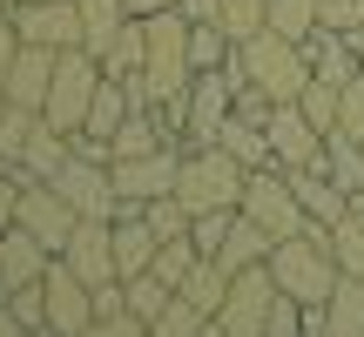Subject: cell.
Segmentation results:
<instances>
[{
    "instance_id": "1",
    "label": "cell",
    "mask_w": 364,
    "mask_h": 337,
    "mask_svg": "<svg viewBox=\"0 0 364 337\" xmlns=\"http://www.w3.org/2000/svg\"><path fill=\"white\" fill-rule=\"evenodd\" d=\"M270 277L277 290H290L297 304H324L331 290H338V250H331V230L324 223H304L297 236H284V243L270 250Z\"/></svg>"
},
{
    "instance_id": "2",
    "label": "cell",
    "mask_w": 364,
    "mask_h": 337,
    "mask_svg": "<svg viewBox=\"0 0 364 337\" xmlns=\"http://www.w3.org/2000/svg\"><path fill=\"white\" fill-rule=\"evenodd\" d=\"M236 68H243V81L263 88L270 102H297V95L311 88V48H304V41H284L277 27L236 41Z\"/></svg>"
},
{
    "instance_id": "3",
    "label": "cell",
    "mask_w": 364,
    "mask_h": 337,
    "mask_svg": "<svg viewBox=\"0 0 364 337\" xmlns=\"http://www.w3.org/2000/svg\"><path fill=\"white\" fill-rule=\"evenodd\" d=\"M243 182L250 168L230 156L223 142L209 149H182V176H176V196L189 216H203V209H243Z\"/></svg>"
},
{
    "instance_id": "4",
    "label": "cell",
    "mask_w": 364,
    "mask_h": 337,
    "mask_svg": "<svg viewBox=\"0 0 364 337\" xmlns=\"http://www.w3.org/2000/svg\"><path fill=\"white\" fill-rule=\"evenodd\" d=\"M102 81H108L102 54H88V48H61V61H54V88H48V108H41V115H48L61 135H81V129H88L95 95H102Z\"/></svg>"
},
{
    "instance_id": "5",
    "label": "cell",
    "mask_w": 364,
    "mask_h": 337,
    "mask_svg": "<svg viewBox=\"0 0 364 337\" xmlns=\"http://www.w3.org/2000/svg\"><path fill=\"white\" fill-rule=\"evenodd\" d=\"M142 81L156 102H169L196 81V61H189V21H182V7H162L149 14V61H142Z\"/></svg>"
},
{
    "instance_id": "6",
    "label": "cell",
    "mask_w": 364,
    "mask_h": 337,
    "mask_svg": "<svg viewBox=\"0 0 364 337\" xmlns=\"http://www.w3.org/2000/svg\"><path fill=\"white\" fill-rule=\"evenodd\" d=\"M243 216H257L277 243L297 236L304 223H311V216H304V203H297V189H290V168H277V162L250 168V182H243Z\"/></svg>"
},
{
    "instance_id": "7",
    "label": "cell",
    "mask_w": 364,
    "mask_h": 337,
    "mask_svg": "<svg viewBox=\"0 0 364 337\" xmlns=\"http://www.w3.org/2000/svg\"><path fill=\"white\" fill-rule=\"evenodd\" d=\"M270 311H277V277H270V263H257V270L230 277V297H223L216 324L230 337H270Z\"/></svg>"
},
{
    "instance_id": "8",
    "label": "cell",
    "mask_w": 364,
    "mask_h": 337,
    "mask_svg": "<svg viewBox=\"0 0 364 337\" xmlns=\"http://www.w3.org/2000/svg\"><path fill=\"white\" fill-rule=\"evenodd\" d=\"M263 135H270L277 168H317V162H324V142H331V135L317 129V122L304 115L297 102H270V115H263Z\"/></svg>"
},
{
    "instance_id": "9",
    "label": "cell",
    "mask_w": 364,
    "mask_h": 337,
    "mask_svg": "<svg viewBox=\"0 0 364 337\" xmlns=\"http://www.w3.org/2000/svg\"><path fill=\"white\" fill-rule=\"evenodd\" d=\"M41 290H48V337H81V331L95 324V284H81L61 257L48 263Z\"/></svg>"
},
{
    "instance_id": "10",
    "label": "cell",
    "mask_w": 364,
    "mask_h": 337,
    "mask_svg": "<svg viewBox=\"0 0 364 337\" xmlns=\"http://www.w3.org/2000/svg\"><path fill=\"white\" fill-rule=\"evenodd\" d=\"M21 230H34L41 243L61 257L68 243H75V230H81V216H75V203H68L54 182H21Z\"/></svg>"
},
{
    "instance_id": "11",
    "label": "cell",
    "mask_w": 364,
    "mask_h": 337,
    "mask_svg": "<svg viewBox=\"0 0 364 337\" xmlns=\"http://www.w3.org/2000/svg\"><path fill=\"white\" fill-rule=\"evenodd\" d=\"M14 27H21V41L27 48H81V7L75 0H21V7H14Z\"/></svg>"
},
{
    "instance_id": "12",
    "label": "cell",
    "mask_w": 364,
    "mask_h": 337,
    "mask_svg": "<svg viewBox=\"0 0 364 337\" xmlns=\"http://www.w3.org/2000/svg\"><path fill=\"white\" fill-rule=\"evenodd\" d=\"M61 263L81 284H115V223L108 216H81V230H75V243L61 250Z\"/></svg>"
},
{
    "instance_id": "13",
    "label": "cell",
    "mask_w": 364,
    "mask_h": 337,
    "mask_svg": "<svg viewBox=\"0 0 364 337\" xmlns=\"http://www.w3.org/2000/svg\"><path fill=\"white\" fill-rule=\"evenodd\" d=\"M176 176H182V149H156V156H129V162H115V189H122V203H156V196H176Z\"/></svg>"
},
{
    "instance_id": "14",
    "label": "cell",
    "mask_w": 364,
    "mask_h": 337,
    "mask_svg": "<svg viewBox=\"0 0 364 337\" xmlns=\"http://www.w3.org/2000/svg\"><path fill=\"white\" fill-rule=\"evenodd\" d=\"M54 61H61L54 48H27V41H21V54H14V68L0 75V88H7V102H21V108H48V88H54Z\"/></svg>"
},
{
    "instance_id": "15",
    "label": "cell",
    "mask_w": 364,
    "mask_h": 337,
    "mask_svg": "<svg viewBox=\"0 0 364 337\" xmlns=\"http://www.w3.org/2000/svg\"><path fill=\"white\" fill-rule=\"evenodd\" d=\"M48 263H54V250L41 243L34 230H21V223H14V230H0V277H7L14 290H21V284H41V277H48Z\"/></svg>"
},
{
    "instance_id": "16",
    "label": "cell",
    "mask_w": 364,
    "mask_h": 337,
    "mask_svg": "<svg viewBox=\"0 0 364 337\" xmlns=\"http://www.w3.org/2000/svg\"><path fill=\"white\" fill-rule=\"evenodd\" d=\"M290 189H297V203H304V216L311 223H338V216H351V196L338 189V182H331V168L317 162V168H290Z\"/></svg>"
},
{
    "instance_id": "17",
    "label": "cell",
    "mask_w": 364,
    "mask_h": 337,
    "mask_svg": "<svg viewBox=\"0 0 364 337\" xmlns=\"http://www.w3.org/2000/svg\"><path fill=\"white\" fill-rule=\"evenodd\" d=\"M270 250H277V236L263 230L257 216H243V209H236V223H230V236H223V250H216V263L223 270H257V263H270Z\"/></svg>"
},
{
    "instance_id": "18",
    "label": "cell",
    "mask_w": 364,
    "mask_h": 337,
    "mask_svg": "<svg viewBox=\"0 0 364 337\" xmlns=\"http://www.w3.org/2000/svg\"><path fill=\"white\" fill-rule=\"evenodd\" d=\"M68 156H75V135H61L48 115H41V129L27 135V149H21V176L27 182H54L68 168Z\"/></svg>"
},
{
    "instance_id": "19",
    "label": "cell",
    "mask_w": 364,
    "mask_h": 337,
    "mask_svg": "<svg viewBox=\"0 0 364 337\" xmlns=\"http://www.w3.org/2000/svg\"><path fill=\"white\" fill-rule=\"evenodd\" d=\"M156 149H182L169 135V122L156 115V108H135L129 122H122V135L108 142V162H129V156H156Z\"/></svg>"
},
{
    "instance_id": "20",
    "label": "cell",
    "mask_w": 364,
    "mask_h": 337,
    "mask_svg": "<svg viewBox=\"0 0 364 337\" xmlns=\"http://www.w3.org/2000/svg\"><path fill=\"white\" fill-rule=\"evenodd\" d=\"M304 48H311V75H317V81H331V88H344V81H358V75H364V54H358L344 34H324V27H317Z\"/></svg>"
},
{
    "instance_id": "21",
    "label": "cell",
    "mask_w": 364,
    "mask_h": 337,
    "mask_svg": "<svg viewBox=\"0 0 364 337\" xmlns=\"http://www.w3.org/2000/svg\"><path fill=\"white\" fill-rule=\"evenodd\" d=\"M142 61H149V21L129 14L115 27V41L102 48V68H108V81H129V75H142Z\"/></svg>"
},
{
    "instance_id": "22",
    "label": "cell",
    "mask_w": 364,
    "mask_h": 337,
    "mask_svg": "<svg viewBox=\"0 0 364 337\" xmlns=\"http://www.w3.org/2000/svg\"><path fill=\"white\" fill-rule=\"evenodd\" d=\"M324 337H364V284L338 277V290L324 297Z\"/></svg>"
},
{
    "instance_id": "23",
    "label": "cell",
    "mask_w": 364,
    "mask_h": 337,
    "mask_svg": "<svg viewBox=\"0 0 364 337\" xmlns=\"http://www.w3.org/2000/svg\"><path fill=\"white\" fill-rule=\"evenodd\" d=\"M216 142L230 149V156L243 162V168H263V162H277V156H270V135H263V122H257V115H230Z\"/></svg>"
},
{
    "instance_id": "24",
    "label": "cell",
    "mask_w": 364,
    "mask_h": 337,
    "mask_svg": "<svg viewBox=\"0 0 364 337\" xmlns=\"http://www.w3.org/2000/svg\"><path fill=\"white\" fill-rule=\"evenodd\" d=\"M324 168H331V182H338L351 203H364V142L331 135V142H324Z\"/></svg>"
},
{
    "instance_id": "25",
    "label": "cell",
    "mask_w": 364,
    "mask_h": 337,
    "mask_svg": "<svg viewBox=\"0 0 364 337\" xmlns=\"http://www.w3.org/2000/svg\"><path fill=\"white\" fill-rule=\"evenodd\" d=\"M182 297H189L196 311H209V317H216V311H223V297H230V270H223L216 257H196V270L182 277Z\"/></svg>"
},
{
    "instance_id": "26",
    "label": "cell",
    "mask_w": 364,
    "mask_h": 337,
    "mask_svg": "<svg viewBox=\"0 0 364 337\" xmlns=\"http://www.w3.org/2000/svg\"><path fill=\"white\" fill-rule=\"evenodd\" d=\"M75 7H81V34H88L81 48L88 54H102L108 41H115V27L129 21V0H75Z\"/></svg>"
},
{
    "instance_id": "27",
    "label": "cell",
    "mask_w": 364,
    "mask_h": 337,
    "mask_svg": "<svg viewBox=\"0 0 364 337\" xmlns=\"http://www.w3.org/2000/svg\"><path fill=\"white\" fill-rule=\"evenodd\" d=\"M331 250H338V270L364 284V203H351V216L331 223Z\"/></svg>"
},
{
    "instance_id": "28",
    "label": "cell",
    "mask_w": 364,
    "mask_h": 337,
    "mask_svg": "<svg viewBox=\"0 0 364 337\" xmlns=\"http://www.w3.org/2000/svg\"><path fill=\"white\" fill-rule=\"evenodd\" d=\"M34 129H41V108L7 102V115H0V168H21V149H27Z\"/></svg>"
},
{
    "instance_id": "29",
    "label": "cell",
    "mask_w": 364,
    "mask_h": 337,
    "mask_svg": "<svg viewBox=\"0 0 364 337\" xmlns=\"http://www.w3.org/2000/svg\"><path fill=\"white\" fill-rule=\"evenodd\" d=\"M129 284V311L142 317V324H156L162 311H169V297H176V284H162L156 270H142V277H122Z\"/></svg>"
},
{
    "instance_id": "30",
    "label": "cell",
    "mask_w": 364,
    "mask_h": 337,
    "mask_svg": "<svg viewBox=\"0 0 364 337\" xmlns=\"http://www.w3.org/2000/svg\"><path fill=\"white\" fill-rule=\"evenodd\" d=\"M203 324H209V311H196V304L176 290V297H169V311L149 324V337H203Z\"/></svg>"
},
{
    "instance_id": "31",
    "label": "cell",
    "mask_w": 364,
    "mask_h": 337,
    "mask_svg": "<svg viewBox=\"0 0 364 337\" xmlns=\"http://www.w3.org/2000/svg\"><path fill=\"white\" fill-rule=\"evenodd\" d=\"M270 27L284 41H311L317 34V0H270Z\"/></svg>"
},
{
    "instance_id": "32",
    "label": "cell",
    "mask_w": 364,
    "mask_h": 337,
    "mask_svg": "<svg viewBox=\"0 0 364 337\" xmlns=\"http://www.w3.org/2000/svg\"><path fill=\"white\" fill-rule=\"evenodd\" d=\"M196 257H203V250H196L189 236H162V250H156V277H162V284H176V290H182V277L196 270Z\"/></svg>"
},
{
    "instance_id": "33",
    "label": "cell",
    "mask_w": 364,
    "mask_h": 337,
    "mask_svg": "<svg viewBox=\"0 0 364 337\" xmlns=\"http://www.w3.org/2000/svg\"><path fill=\"white\" fill-rule=\"evenodd\" d=\"M223 27H230V41H250L270 27V0H223Z\"/></svg>"
},
{
    "instance_id": "34",
    "label": "cell",
    "mask_w": 364,
    "mask_h": 337,
    "mask_svg": "<svg viewBox=\"0 0 364 337\" xmlns=\"http://www.w3.org/2000/svg\"><path fill=\"white\" fill-rule=\"evenodd\" d=\"M338 102H344V88H331V81H317V75H311V88L297 95V108H304V115H311L324 135L338 129Z\"/></svg>"
},
{
    "instance_id": "35",
    "label": "cell",
    "mask_w": 364,
    "mask_h": 337,
    "mask_svg": "<svg viewBox=\"0 0 364 337\" xmlns=\"http://www.w3.org/2000/svg\"><path fill=\"white\" fill-rule=\"evenodd\" d=\"M230 223H236V209H203V216H189V243L203 250V257H216L223 236H230Z\"/></svg>"
},
{
    "instance_id": "36",
    "label": "cell",
    "mask_w": 364,
    "mask_h": 337,
    "mask_svg": "<svg viewBox=\"0 0 364 337\" xmlns=\"http://www.w3.org/2000/svg\"><path fill=\"white\" fill-rule=\"evenodd\" d=\"M7 311L21 317V331H41V337H48V290H41V284H21L7 297Z\"/></svg>"
},
{
    "instance_id": "37",
    "label": "cell",
    "mask_w": 364,
    "mask_h": 337,
    "mask_svg": "<svg viewBox=\"0 0 364 337\" xmlns=\"http://www.w3.org/2000/svg\"><path fill=\"white\" fill-rule=\"evenodd\" d=\"M317 27H324V34H358L364 27V0H317Z\"/></svg>"
},
{
    "instance_id": "38",
    "label": "cell",
    "mask_w": 364,
    "mask_h": 337,
    "mask_svg": "<svg viewBox=\"0 0 364 337\" xmlns=\"http://www.w3.org/2000/svg\"><path fill=\"white\" fill-rule=\"evenodd\" d=\"M142 216L156 223V236H189V209H182V196H156V203H142Z\"/></svg>"
},
{
    "instance_id": "39",
    "label": "cell",
    "mask_w": 364,
    "mask_h": 337,
    "mask_svg": "<svg viewBox=\"0 0 364 337\" xmlns=\"http://www.w3.org/2000/svg\"><path fill=\"white\" fill-rule=\"evenodd\" d=\"M331 135H351V142H364V75L344 81V102H338V129Z\"/></svg>"
},
{
    "instance_id": "40",
    "label": "cell",
    "mask_w": 364,
    "mask_h": 337,
    "mask_svg": "<svg viewBox=\"0 0 364 337\" xmlns=\"http://www.w3.org/2000/svg\"><path fill=\"white\" fill-rule=\"evenodd\" d=\"M304 311H311V304H297L290 290H277V311H270V337H304Z\"/></svg>"
},
{
    "instance_id": "41",
    "label": "cell",
    "mask_w": 364,
    "mask_h": 337,
    "mask_svg": "<svg viewBox=\"0 0 364 337\" xmlns=\"http://www.w3.org/2000/svg\"><path fill=\"white\" fill-rule=\"evenodd\" d=\"M81 337H149V324H142L135 311H115V317H95Z\"/></svg>"
},
{
    "instance_id": "42",
    "label": "cell",
    "mask_w": 364,
    "mask_h": 337,
    "mask_svg": "<svg viewBox=\"0 0 364 337\" xmlns=\"http://www.w3.org/2000/svg\"><path fill=\"white\" fill-rule=\"evenodd\" d=\"M14 54H21V27H14V7H0V75L14 68Z\"/></svg>"
},
{
    "instance_id": "43",
    "label": "cell",
    "mask_w": 364,
    "mask_h": 337,
    "mask_svg": "<svg viewBox=\"0 0 364 337\" xmlns=\"http://www.w3.org/2000/svg\"><path fill=\"white\" fill-rule=\"evenodd\" d=\"M162 7H182V0H129V14H142V21H149V14H162Z\"/></svg>"
},
{
    "instance_id": "44",
    "label": "cell",
    "mask_w": 364,
    "mask_h": 337,
    "mask_svg": "<svg viewBox=\"0 0 364 337\" xmlns=\"http://www.w3.org/2000/svg\"><path fill=\"white\" fill-rule=\"evenodd\" d=\"M0 337H21V317H14L7 304H0Z\"/></svg>"
},
{
    "instance_id": "45",
    "label": "cell",
    "mask_w": 364,
    "mask_h": 337,
    "mask_svg": "<svg viewBox=\"0 0 364 337\" xmlns=\"http://www.w3.org/2000/svg\"><path fill=\"white\" fill-rule=\"evenodd\" d=\"M203 337H230V331H223V324H216V317H209V324H203Z\"/></svg>"
},
{
    "instance_id": "46",
    "label": "cell",
    "mask_w": 364,
    "mask_h": 337,
    "mask_svg": "<svg viewBox=\"0 0 364 337\" xmlns=\"http://www.w3.org/2000/svg\"><path fill=\"white\" fill-rule=\"evenodd\" d=\"M0 115H7V88H0Z\"/></svg>"
},
{
    "instance_id": "47",
    "label": "cell",
    "mask_w": 364,
    "mask_h": 337,
    "mask_svg": "<svg viewBox=\"0 0 364 337\" xmlns=\"http://www.w3.org/2000/svg\"><path fill=\"white\" fill-rule=\"evenodd\" d=\"M0 7H21V0H0Z\"/></svg>"
},
{
    "instance_id": "48",
    "label": "cell",
    "mask_w": 364,
    "mask_h": 337,
    "mask_svg": "<svg viewBox=\"0 0 364 337\" xmlns=\"http://www.w3.org/2000/svg\"><path fill=\"white\" fill-rule=\"evenodd\" d=\"M21 337H41V331H21Z\"/></svg>"
}]
</instances>
